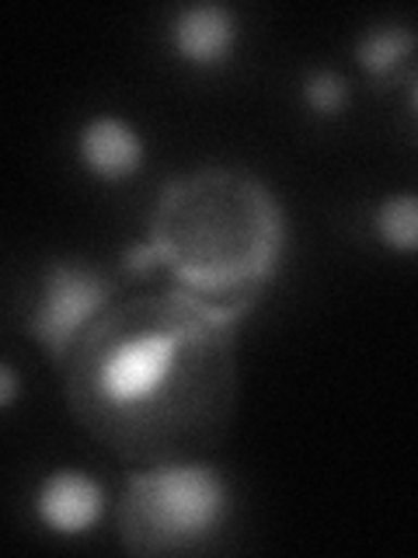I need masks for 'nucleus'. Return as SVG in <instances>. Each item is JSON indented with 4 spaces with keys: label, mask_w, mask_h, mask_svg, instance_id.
I'll list each match as a JSON object with an SVG mask.
<instances>
[{
    "label": "nucleus",
    "mask_w": 418,
    "mask_h": 558,
    "mask_svg": "<svg viewBox=\"0 0 418 558\" xmlns=\"http://www.w3.org/2000/svg\"><path fill=\"white\" fill-rule=\"evenodd\" d=\"M304 101L314 116H339L348 105V84L335 70H310L304 77Z\"/></svg>",
    "instance_id": "nucleus-10"
},
{
    "label": "nucleus",
    "mask_w": 418,
    "mask_h": 558,
    "mask_svg": "<svg viewBox=\"0 0 418 558\" xmlns=\"http://www.w3.org/2000/svg\"><path fill=\"white\" fill-rule=\"evenodd\" d=\"M415 49V32L401 25H383L366 32L356 43V60L370 77H388L411 57Z\"/></svg>",
    "instance_id": "nucleus-8"
},
{
    "label": "nucleus",
    "mask_w": 418,
    "mask_h": 558,
    "mask_svg": "<svg viewBox=\"0 0 418 558\" xmlns=\"http://www.w3.org/2000/svg\"><path fill=\"white\" fill-rule=\"evenodd\" d=\"M286 252L283 209L248 174L199 171L161 192L150 241L126 252L130 272L168 266L179 290L241 318Z\"/></svg>",
    "instance_id": "nucleus-2"
},
{
    "label": "nucleus",
    "mask_w": 418,
    "mask_h": 558,
    "mask_svg": "<svg viewBox=\"0 0 418 558\" xmlns=\"http://www.w3.org/2000/svg\"><path fill=\"white\" fill-rule=\"evenodd\" d=\"M35 517L60 537L91 534L104 517V488L81 468H60L35 488Z\"/></svg>",
    "instance_id": "nucleus-5"
},
{
    "label": "nucleus",
    "mask_w": 418,
    "mask_h": 558,
    "mask_svg": "<svg viewBox=\"0 0 418 558\" xmlns=\"http://www.w3.org/2000/svg\"><path fill=\"white\" fill-rule=\"evenodd\" d=\"M171 46L192 66H220L237 46V17L223 4H185L171 22Z\"/></svg>",
    "instance_id": "nucleus-7"
},
{
    "label": "nucleus",
    "mask_w": 418,
    "mask_h": 558,
    "mask_svg": "<svg viewBox=\"0 0 418 558\" xmlns=\"http://www.w3.org/2000/svg\"><path fill=\"white\" fill-rule=\"evenodd\" d=\"M234 322L182 290L104 307L70 349V405L126 458H182L226 415Z\"/></svg>",
    "instance_id": "nucleus-1"
},
{
    "label": "nucleus",
    "mask_w": 418,
    "mask_h": 558,
    "mask_svg": "<svg viewBox=\"0 0 418 558\" xmlns=\"http://www.w3.org/2000/svg\"><path fill=\"white\" fill-rule=\"evenodd\" d=\"M377 238L388 244L391 252L411 255L418 244V203L411 192H397V196H388L377 206Z\"/></svg>",
    "instance_id": "nucleus-9"
},
{
    "label": "nucleus",
    "mask_w": 418,
    "mask_h": 558,
    "mask_svg": "<svg viewBox=\"0 0 418 558\" xmlns=\"http://www.w3.org/2000/svg\"><path fill=\"white\" fill-rule=\"evenodd\" d=\"M112 301V283L104 272L81 266L74 258L52 262L42 276V293L28 318V336L39 342L52 360H66L70 349L98 314Z\"/></svg>",
    "instance_id": "nucleus-4"
},
{
    "label": "nucleus",
    "mask_w": 418,
    "mask_h": 558,
    "mask_svg": "<svg viewBox=\"0 0 418 558\" xmlns=\"http://www.w3.org/2000/svg\"><path fill=\"white\" fill-rule=\"evenodd\" d=\"M231 513V485L223 471L202 461L171 458L136 471L119 499L115 523L130 551H185L213 537Z\"/></svg>",
    "instance_id": "nucleus-3"
},
{
    "label": "nucleus",
    "mask_w": 418,
    "mask_h": 558,
    "mask_svg": "<svg viewBox=\"0 0 418 558\" xmlns=\"http://www.w3.org/2000/svg\"><path fill=\"white\" fill-rule=\"evenodd\" d=\"M77 157L87 174L101 182H126L144 168L147 144L126 119L95 116L77 136Z\"/></svg>",
    "instance_id": "nucleus-6"
},
{
    "label": "nucleus",
    "mask_w": 418,
    "mask_h": 558,
    "mask_svg": "<svg viewBox=\"0 0 418 558\" xmlns=\"http://www.w3.org/2000/svg\"><path fill=\"white\" fill-rule=\"evenodd\" d=\"M17 388H22V384H17L14 366L0 360V409H8L11 401L17 398Z\"/></svg>",
    "instance_id": "nucleus-11"
}]
</instances>
